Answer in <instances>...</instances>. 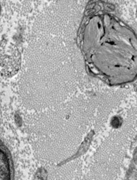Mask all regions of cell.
Listing matches in <instances>:
<instances>
[{"label":"cell","mask_w":137,"mask_h":180,"mask_svg":"<svg viewBox=\"0 0 137 180\" xmlns=\"http://www.w3.org/2000/svg\"><path fill=\"white\" fill-rule=\"evenodd\" d=\"M0 180H15L11 159L8 152L0 143Z\"/></svg>","instance_id":"obj_1"}]
</instances>
